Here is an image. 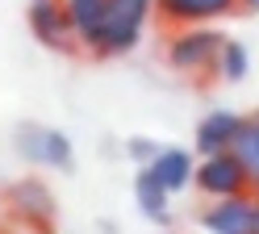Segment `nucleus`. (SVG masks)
<instances>
[{"label": "nucleus", "mask_w": 259, "mask_h": 234, "mask_svg": "<svg viewBox=\"0 0 259 234\" xmlns=\"http://www.w3.org/2000/svg\"><path fill=\"white\" fill-rule=\"evenodd\" d=\"M151 13H155V0H105V21H101V33H96L92 59L130 55L138 46L142 29H147Z\"/></svg>", "instance_id": "nucleus-1"}, {"label": "nucleus", "mask_w": 259, "mask_h": 234, "mask_svg": "<svg viewBox=\"0 0 259 234\" xmlns=\"http://www.w3.org/2000/svg\"><path fill=\"white\" fill-rule=\"evenodd\" d=\"M222 46H226V38H222L218 25H180L167 38L163 59H167L171 71H180V75H205V71L218 67Z\"/></svg>", "instance_id": "nucleus-2"}, {"label": "nucleus", "mask_w": 259, "mask_h": 234, "mask_svg": "<svg viewBox=\"0 0 259 234\" xmlns=\"http://www.w3.org/2000/svg\"><path fill=\"white\" fill-rule=\"evenodd\" d=\"M192 184L201 188V197H234L251 192V172L238 159V150H218V155H201Z\"/></svg>", "instance_id": "nucleus-3"}, {"label": "nucleus", "mask_w": 259, "mask_h": 234, "mask_svg": "<svg viewBox=\"0 0 259 234\" xmlns=\"http://www.w3.org/2000/svg\"><path fill=\"white\" fill-rule=\"evenodd\" d=\"M17 150L25 163H38V167H55V172H71V142L67 134H59L51 126H21L17 130Z\"/></svg>", "instance_id": "nucleus-4"}, {"label": "nucleus", "mask_w": 259, "mask_h": 234, "mask_svg": "<svg viewBox=\"0 0 259 234\" xmlns=\"http://www.w3.org/2000/svg\"><path fill=\"white\" fill-rule=\"evenodd\" d=\"M201 226L209 234H255V192L213 197V205L201 209Z\"/></svg>", "instance_id": "nucleus-5"}, {"label": "nucleus", "mask_w": 259, "mask_h": 234, "mask_svg": "<svg viewBox=\"0 0 259 234\" xmlns=\"http://www.w3.org/2000/svg\"><path fill=\"white\" fill-rule=\"evenodd\" d=\"M25 17H29V33H34L42 46H51V50H79L63 0H29Z\"/></svg>", "instance_id": "nucleus-6"}, {"label": "nucleus", "mask_w": 259, "mask_h": 234, "mask_svg": "<svg viewBox=\"0 0 259 234\" xmlns=\"http://www.w3.org/2000/svg\"><path fill=\"white\" fill-rule=\"evenodd\" d=\"M238 0H155V17L171 29L180 25H213L222 17H230Z\"/></svg>", "instance_id": "nucleus-7"}, {"label": "nucleus", "mask_w": 259, "mask_h": 234, "mask_svg": "<svg viewBox=\"0 0 259 234\" xmlns=\"http://www.w3.org/2000/svg\"><path fill=\"white\" fill-rule=\"evenodd\" d=\"M9 209H13V217H21V222L38 226V230H51V222H55V197H51V188H46L42 180H34V176L17 180V184L9 188Z\"/></svg>", "instance_id": "nucleus-8"}, {"label": "nucleus", "mask_w": 259, "mask_h": 234, "mask_svg": "<svg viewBox=\"0 0 259 234\" xmlns=\"http://www.w3.org/2000/svg\"><path fill=\"white\" fill-rule=\"evenodd\" d=\"M242 126H247V117L242 113H230V109H213L201 117L197 126V155H218V150H234Z\"/></svg>", "instance_id": "nucleus-9"}, {"label": "nucleus", "mask_w": 259, "mask_h": 234, "mask_svg": "<svg viewBox=\"0 0 259 234\" xmlns=\"http://www.w3.org/2000/svg\"><path fill=\"white\" fill-rule=\"evenodd\" d=\"M147 172L163 184L167 192H180V188L192 184V176H197V159H192V150H184V146H163L147 163Z\"/></svg>", "instance_id": "nucleus-10"}, {"label": "nucleus", "mask_w": 259, "mask_h": 234, "mask_svg": "<svg viewBox=\"0 0 259 234\" xmlns=\"http://www.w3.org/2000/svg\"><path fill=\"white\" fill-rule=\"evenodd\" d=\"M63 9H67V17H71L75 46L92 55L96 33H101V21H105V0H63Z\"/></svg>", "instance_id": "nucleus-11"}, {"label": "nucleus", "mask_w": 259, "mask_h": 234, "mask_svg": "<svg viewBox=\"0 0 259 234\" xmlns=\"http://www.w3.org/2000/svg\"><path fill=\"white\" fill-rule=\"evenodd\" d=\"M134 197H138V209L147 213L151 222H167V201H171V192L147 172V167L134 176Z\"/></svg>", "instance_id": "nucleus-12"}, {"label": "nucleus", "mask_w": 259, "mask_h": 234, "mask_svg": "<svg viewBox=\"0 0 259 234\" xmlns=\"http://www.w3.org/2000/svg\"><path fill=\"white\" fill-rule=\"evenodd\" d=\"M234 150H238V159L247 163V172H251V192H259V113L247 117V126H242Z\"/></svg>", "instance_id": "nucleus-13"}, {"label": "nucleus", "mask_w": 259, "mask_h": 234, "mask_svg": "<svg viewBox=\"0 0 259 234\" xmlns=\"http://www.w3.org/2000/svg\"><path fill=\"white\" fill-rule=\"evenodd\" d=\"M213 71H218V80H226V84L247 80V71H251V55H247V46L226 38V46H222V55H218V67H213Z\"/></svg>", "instance_id": "nucleus-14"}, {"label": "nucleus", "mask_w": 259, "mask_h": 234, "mask_svg": "<svg viewBox=\"0 0 259 234\" xmlns=\"http://www.w3.org/2000/svg\"><path fill=\"white\" fill-rule=\"evenodd\" d=\"M159 150H163V146H155L151 138H130V142H125V155L134 159L138 167H147V163H151V159L159 155Z\"/></svg>", "instance_id": "nucleus-15"}, {"label": "nucleus", "mask_w": 259, "mask_h": 234, "mask_svg": "<svg viewBox=\"0 0 259 234\" xmlns=\"http://www.w3.org/2000/svg\"><path fill=\"white\" fill-rule=\"evenodd\" d=\"M238 9L242 13H259V0H238Z\"/></svg>", "instance_id": "nucleus-16"}, {"label": "nucleus", "mask_w": 259, "mask_h": 234, "mask_svg": "<svg viewBox=\"0 0 259 234\" xmlns=\"http://www.w3.org/2000/svg\"><path fill=\"white\" fill-rule=\"evenodd\" d=\"M255 234H259V192H255Z\"/></svg>", "instance_id": "nucleus-17"}, {"label": "nucleus", "mask_w": 259, "mask_h": 234, "mask_svg": "<svg viewBox=\"0 0 259 234\" xmlns=\"http://www.w3.org/2000/svg\"><path fill=\"white\" fill-rule=\"evenodd\" d=\"M0 234H5V230H0Z\"/></svg>", "instance_id": "nucleus-18"}]
</instances>
